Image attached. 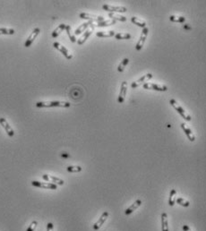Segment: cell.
<instances>
[{"mask_svg":"<svg viewBox=\"0 0 206 231\" xmlns=\"http://www.w3.org/2000/svg\"><path fill=\"white\" fill-rule=\"evenodd\" d=\"M70 103L67 101H59V100H53V101H38L36 103L37 108H69Z\"/></svg>","mask_w":206,"mask_h":231,"instance_id":"cell-1","label":"cell"},{"mask_svg":"<svg viewBox=\"0 0 206 231\" xmlns=\"http://www.w3.org/2000/svg\"><path fill=\"white\" fill-rule=\"evenodd\" d=\"M169 20L173 22H179V23H183L185 22V18L183 16H175V15H171L169 17Z\"/></svg>","mask_w":206,"mask_h":231,"instance_id":"cell-28","label":"cell"},{"mask_svg":"<svg viewBox=\"0 0 206 231\" xmlns=\"http://www.w3.org/2000/svg\"><path fill=\"white\" fill-rule=\"evenodd\" d=\"M109 17H110L111 20H114L116 22H125L126 21V17L123 16V15H118V14H115V13H110L109 14Z\"/></svg>","mask_w":206,"mask_h":231,"instance_id":"cell-23","label":"cell"},{"mask_svg":"<svg viewBox=\"0 0 206 231\" xmlns=\"http://www.w3.org/2000/svg\"><path fill=\"white\" fill-rule=\"evenodd\" d=\"M131 22H132L133 24H135V25H137V26H139V27H142L143 29L146 27V22H145V21L141 20V19L137 18V17H135V16L131 17Z\"/></svg>","mask_w":206,"mask_h":231,"instance_id":"cell-22","label":"cell"},{"mask_svg":"<svg viewBox=\"0 0 206 231\" xmlns=\"http://www.w3.org/2000/svg\"><path fill=\"white\" fill-rule=\"evenodd\" d=\"M66 33H67V35H68V37H69V39H70V40H71L73 43L76 42V37L74 36V34L72 32V29H71V26H70V25H66Z\"/></svg>","mask_w":206,"mask_h":231,"instance_id":"cell-26","label":"cell"},{"mask_svg":"<svg viewBox=\"0 0 206 231\" xmlns=\"http://www.w3.org/2000/svg\"><path fill=\"white\" fill-rule=\"evenodd\" d=\"M131 34L130 33H124V32H120V33H117L115 34V38L117 39H131Z\"/></svg>","mask_w":206,"mask_h":231,"instance_id":"cell-29","label":"cell"},{"mask_svg":"<svg viewBox=\"0 0 206 231\" xmlns=\"http://www.w3.org/2000/svg\"><path fill=\"white\" fill-rule=\"evenodd\" d=\"M108 217H109V212H108V211H104L102 213V215H101V218L99 219V220L93 225V229H94V230L100 229L101 227L103 224H104V222L106 221V219H108Z\"/></svg>","mask_w":206,"mask_h":231,"instance_id":"cell-16","label":"cell"},{"mask_svg":"<svg viewBox=\"0 0 206 231\" xmlns=\"http://www.w3.org/2000/svg\"><path fill=\"white\" fill-rule=\"evenodd\" d=\"M53 47H54L55 49H57L59 52L62 53V55L66 58V59L71 60L73 58V55L70 53V51L66 49V47H64L63 45L60 44L59 42H54V43H53Z\"/></svg>","mask_w":206,"mask_h":231,"instance_id":"cell-4","label":"cell"},{"mask_svg":"<svg viewBox=\"0 0 206 231\" xmlns=\"http://www.w3.org/2000/svg\"><path fill=\"white\" fill-rule=\"evenodd\" d=\"M176 199H177V191L175 189H172L171 192H170V194H169V206H173L176 203Z\"/></svg>","mask_w":206,"mask_h":231,"instance_id":"cell-25","label":"cell"},{"mask_svg":"<svg viewBox=\"0 0 206 231\" xmlns=\"http://www.w3.org/2000/svg\"><path fill=\"white\" fill-rule=\"evenodd\" d=\"M162 231H169V223H168V215L163 212L162 214Z\"/></svg>","mask_w":206,"mask_h":231,"instance_id":"cell-20","label":"cell"},{"mask_svg":"<svg viewBox=\"0 0 206 231\" xmlns=\"http://www.w3.org/2000/svg\"><path fill=\"white\" fill-rule=\"evenodd\" d=\"M126 91H127V82H124L121 83V87H120V91H119V95L118 98V103H123L125 101V95H126Z\"/></svg>","mask_w":206,"mask_h":231,"instance_id":"cell-14","label":"cell"},{"mask_svg":"<svg viewBox=\"0 0 206 231\" xmlns=\"http://www.w3.org/2000/svg\"><path fill=\"white\" fill-rule=\"evenodd\" d=\"M53 229H54V225L51 222L48 223V225H47V231H53Z\"/></svg>","mask_w":206,"mask_h":231,"instance_id":"cell-34","label":"cell"},{"mask_svg":"<svg viewBox=\"0 0 206 231\" xmlns=\"http://www.w3.org/2000/svg\"><path fill=\"white\" fill-rule=\"evenodd\" d=\"M143 89L152 90H157V91H167L168 90V87L166 85L156 84L152 82H145L144 84H143Z\"/></svg>","mask_w":206,"mask_h":231,"instance_id":"cell-3","label":"cell"},{"mask_svg":"<svg viewBox=\"0 0 206 231\" xmlns=\"http://www.w3.org/2000/svg\"><path fill=\"white\" fill-rule=\"evenodd\" d=\"M148 32H149V29H148L147 27L143 28V30H142L140 39H139V40H138L137 44H136V46H135V49H136L137 51H140L141 49H143V44H144V42H145V40H146V38H147V36H148Z\"/></svg>","mask_w":206,"mask_h":231,"instance_id":"cell-5","label":"cell"},{"mask_svg":"<svg viewBox=\"0 0 206 231\" xmlns=\"http://www.w3.org/2000/svg\"><path fill=\"white\" fill-rule=\"evenodd\" d=\"M92 24V22L91 21H88L87 22H84V23H82L81 26H79L75 31H74V36H77V35H80L82 34L84 30H86L87 28H88L89 26H91Z\"/></svg>","mask_w":206,"mask_h":231,"instance_id":"cell-18","label":"cell"},{"mask_svg":"<svg viewBox=\"0 0 206 231\" xmlns=\"http://www.w3.org/2000/svg\"><path fill=\"white\" fill-rule=\"evenodd\" d=\"M182 229L184 231H192L191 229H190V228H189L188 226H186V225H184V226H183Z\"/></svg>","mask_w":206,"mask_h":231,"instance_id":"cell-35","label":"cell"},{"mask_svg":"<svg viewBox=\"0 0 206 231\" xmlns=\"http://www.w3.org/2000/svg\"><path fill=\"white\" fill-rule=\"evenodd\" d=\"M31 185L33 187H39V188H44V189H51V190H56L57 189V185L49 183V182H40V181H31Z\"/></svg>","mask_w":206,"mask_h":231,"instance_id":"cell-6","label":"cell"},{"mask_svg":"<svg viewBox=\"0 0 206 231\" xmlns=\"http://www.w3.org/2000/svg\"><path fill=\"white\" fill-rule=\"evenodd\" d=\"M40 28H35L34 30H32V32L30 33V35L28 39H26V41H25V43H24V47L25 48H29L31 46V44L33 43V41L35 40V39L37 38V36L40 34Z\"/></svg>","mask_w":206,"mask_h":231,"instance_id":"cell-12","label":"cell"},{"mask_svg":"<svg viewBox=\"0 0 206 231\" xmlns=\"http://www.w3.org/2000/svg\"><path fill=\"white\" fill-rule=\"evenodd\" d=\"M66 170L70 173H78V172H81L82 169L80 166H68L66 168Z\"/></svg>","mask_w":206,"mask_h":231,"instance_id":"cell-30","label":"cell"},{"mask_svg":"<svg viewBox=\"0 0 206 231\" xmlns=\"http://www.w3.org/2000/svg\"><path fill=\"white\" fill-rule=\"evenodd\" d=\"M152 78V74H146V75H143L141 78H139L137 81H135V82H133L131 83V87H132L133 89H136V88H138L139 86H141L142 84H144L145 82H148L149 80H151Z\"/></svg>","mask_w":206,"mask_h":231,"instance_id":"cell-7","label":"cell"},{"mask_svg":"<svg viewBox=\"0 0 206 231\" xmlns=\"http://www.w3.org/2000/svg\"><path fill=\"white\" fill-rule=\"evenodd\" d=\"M62 157H65V158H68L69 155L68 154H62Z\"/></svg>","mask_w":206,"mask_h":231,"instance_id":"cell-36","label":"cell"},{"mask_svg":"<svg viewBox=\"0 0 206 231\" xmlns=\"http://www.w3.org/2000/svg\"><path fill=\"white\" fill-rule=\"evenodd\" d=\"M141 204H142V201H141L140 199L136 200V201H134V202L133 203L132 205H131L128 209L125 210V215H130V214H132L133 212L135 210H137L139 207H140Z\"/></svg>","mask_w":206,"mask_h":231,"instance_id":"cell-17","label":"cell"},{"mask_svg":"<svg viewBox=\"0 0 206 231\" xmlns=\"http://www.w3.org/2000/svg\"><path fill=\"white\" fill-rule=\"evenodd\" d=\"M93 30H94V25H93V23H92V24L91 25V28L88 29L87 30H85V31L83 32V35L77 40V44L79 45V46L84 44V43L86 42V40L89 39V37L91 35V33H92Z\"/></svg>","mask_w":206,"mask_h":231,"instance_id":"cell-13","label":"cell"},{"mask_svg":"<svg viewBox=\"0 0 206 231\" xmlns=\"http://www.w3.org/2000/svg\"><path fill=\"white\" fill-rule=\"evenodd\" d=\"M128 63H129V59H128V58H126L122 60V62L119 64V66H118V72H119V73H123Z\"/></svg>","mask_w":206,"mask_h":231,"instance_id":"cell-27","label":"cell"},{"mask_svg":"<svg viewBox=\"0 0 206 231\" xmlns=\"http://www.w3.org/2000/svg\"><path fill=\"white\" fill-rule=\"evenodd\" d=\"M115 31L114 30H108V31H99L96 33V36L100 38H110L115 36Z\"/></svg>","mask_w":206,"mask_h":231,"instance_id":"cell-21","label":"cell"},{"mask_svg":"<svg viewBox=\"0 0 206 231\" xmlns=\"http://www.w3.org/2000/svg\"><path fill=\"white\" fill-rule=\"evenodd\" d=\"M66 24H65V23H61V24H59V26H58L55 30L52 31V34H51L52 38L59 37V34H60L63 30H66Z\"/></svg>","mask_w":206,"mask_h":231,"instance_id":"cell-19","label":"cell"},{"mask_svg":"<svg viewBox=\"0 0 206 231\" xmlns=\"http://www.w3.org/2000/svg\"><path fill=\"white\" fill-rule=\"evenodd\" d=\"M102 8L105 11H108L110 13H115V14L125 13L127 11V9L125 7H115V6H110V5H104V6H102Z\"/></svg>","mask_w":206,"mask_h":231,"instance_id":"cell-9","label":"cell"},{"mask_svg":"<svg viewBox=\"0 0 206 231\" xmlns=\"http://www.w3.org/2000/svg\"><path fill=\"white\" fill-rule=\"evenodd\" d=\"M79 16H80L81 19H86V20H89V21H91V22L96 21L97 22H99L104 21V17H103V16H98V15H91V14H88V13H81Z\"/></svg>","mask_w":206,"mask_h":231,"instance_id":"cell-11","label":"cell"},{"mask_svg":"<svg viewBox=\"0 0 206 231\" xmlns=\"http://www.w3.org/2000/svg\"><path fill=\"white\" fill-rule=\"evenodd\" d=\"M180 127H181V128L183 129V131L185 132V134H186V136H187L188 140H189L190 142H194V141H195V136H194V133L192 132L191 129L187 127L185 123H182V124L180 125Z\"/></svg>","mask_w":206,"mask_h":231,"instance_id":"cell-15","label":"cell"},{"mask_svg":"<svg viewBox=\"0 0 206 231\" xmlns=\"http://www.w3.org/2000/svg\"><path fill=\"white\" fill-rule=\"evenodd\" d=\"M38 226V222L36 221V220H33L31 223H30V225L29 226V228L27 229V230L26 231H34L35 230V229H36V227Z\"/></svg>","mask_w":206,"mask_h":231,"instance_id":"cell-33","label":"cell"},{"mask_svg":"<svg viewBox=\"0 0 206 231\" xmlns=\"http://www.w3.org/2000/svg\"><path fill=\"white\" fill-rule=\"evenodd\" d=\"M116 21L114 20H111V19H109V20H104L102 22H97L95 24V26H98V27H108V26H110V25H113V24H116ZM94 26V27H95Z\"/></svg>","mask_w":206,"mask_h":231,"instance_id":"cell-24","label":"cell"},{"mask_svg":"<svg viewBox=\"0 0 206 231\" xmlns=\"http://www.w3.org/2000/svg\"><path fill=\"white\" fill-rule=\"evenodd\" d=\"M176 201L177 203H178L179 205L183 206V207H188L190 205V202L186 200H185L184 198H178V199H176Z\"/></svg>","mask_w":206,"mask_h":231,"instance_id":"cell-32","label":"cell"},{"mask_svg":"<svg viewBox=\"0 0 206 231\" xmlns=\"http://www.w3.org/2000/svg\"><path fill=\"white\" fill-rule=\"evenodd\" d=\"M0 125L2 126V127H4L5 131L7 132L8 136L10 137H13L15 135V131L14 129L11 127V126L9 125V123L7 122V120L5 118H0Z\"/></svg>","mask_w":206,"mask_h":231,"instance_id":"cell-10","label":"cell"},{"mask_svg":"<svg viewBox=\"0 0 206 231\" xmlns=\"http://www.w3.org/2000/svg\"><path fill=\"white\" fill-rule=\"evenodd\" d=\"M42 178L44 179L46 182H49V183H52V184H55V185H59V186H63L65 184L64 180L57 177H54V176H50V175H48V174H44L42 175Z\"/></svg>","mask_w":206,"mask_h":231,"instance_id":"cell-8","label":"cell"},{"mask_svg":"<svg viewBox=\"0 0 206 231\" xmlns=\"http://www.w3.org/2000/svg\"><path fill=\"white\" fill-rule=\"evenodd\" d=\"M15 31L14 29H7V28H0V35H13Z\"/></svg>","mask_w":206,"mask_h":231,"instance_id":"cell-31","label":"cell"},{"mask_svg":"<svg viewBox=\"0 0 206 231\" xmlns=\"http://www.w3.org/2000/svg\"><path fill=\"white\" fill-rule=\"evenodd\" d=\"M169 103H170V105L177 110V113H178L185 120H186V121H191L192 120L191 116H190L187 112L185 111L180 105L177 103V100H175L174 99H171L169 100Z\"/></svg>","mask_w":206,"mask_h":231,"instance_id":"cell-2","label":"cell"}]
</instances>
